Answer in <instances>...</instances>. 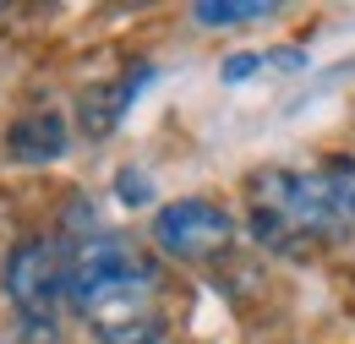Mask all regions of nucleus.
Here are the masks:
<instances>
[{"instance_id":"nucleus-4","label":"nucleus","mask_w":355,"mask_h":344,"mask_svg":"<svg viewBox=\"0 0 355 344\" xmlns=\"http://www.w3.org/2000/svg\"><path fill=\"white\" fill-rule=\"evenodd\" d=\"M93 339L98 344H159L164 339V311L153 306V295H132L104 311H93Z\"/></svg>"},{"instance_id":"nucleus-13","label":"nucleus","mask_w":355,"mask_h":344,"mask_svg":"<svg viewBox=\"0 0 355 344\" xmlns=\"http://www.w3.org/2000/svg\"><path fill=\"white\" fill-rule=\"evenodd\" d=\"M0 11H6V6H0Z\"/></svg>"},{"instance_id":"nucleus-8","label":"nucleus","mask_w":355,"mask_h":344,"mask_svg":"<svg viewBox=\"0 0 355 344\" xmlns=\"http://www.w3.org/2000/svg\"><path fill=\"white\" fill-rule=\"evenodd\" d=\"M322 180H328L339 214L350 218V230H355V159L350 153H345V159H328V164H322Z\"/></svg>"},{"instance_id":"nucleus-11","label":"nucleus","mask_w":355,"mask_h":344,"mask_svg":"<svg viewBox=\"0 0 355 344\" xmlns=\"http://www.w3.org/2000/svg\"><path fill=\"white\" fill-rule=\"evenodd\" d=\"M257 66H263V55H230V60H224V83H241V77H252Z\"/></svg>"},{"instance_id":"nucleus-6","label":"nucleus","mask_w":355,"mask_h":344,"mask_svg":"<svg viewBox=\"0 0 355 344\" xmlns=\"http://www.w3.org/2000/svg\"><path fill=\"white\" fill-rule=\"evenodd\" d=\"M153 71L148 66H137L126 83H104V87H88L83 93V104H77V121H83V131L88 137H110V131L121 126V115H126V104H132V93L142 83H148Z\"/></svg>"},{"instance_id":"nucleus-2","label":"nucleus","mask_w":355,"mask_h":344,"mask_svg":"<svg viewBox=\"0 0 355 344\" xmlns=\"http://www.w3.org/2000/svg\"><path fill=\"white\" fill-rule=\"evenodd\" d=\"M66 279H71V246L55 235H33L6 257V295L22 317H55L66 301Z\"/></svg>"},{"instance_id":"nucleus-3","label":"nucleus","mask_w":355,"mask_h":344,"mask_svg":"<svg viewBox=\"0 0 355 344\" xmlns=\"http://www.w3.org/2000/svg\"><path fill=\"white\" fill-rule=\"evenodd\" d=\"M230 241H235V218L208 197H180L153 218V246L175 262H208L230 252Z\"/></svg>"},{"instance_id":"nucleus-12","label":"nucleus","mask_w":355,"mask_h":344,"mask_svg":"<svg viewBox=\"0 0 355 344\" xmlns=\"http://www.w3.org/2000/svg\"><path fill=\"white\" fill-rule=\"evenodd\" d=\"M273 66H284V71H301V66H306V55H301V49H273Z\"/></svg>"},{"instance_id":"nucleus-5","label":"nucleus","mask_w":355,"mask_h":344,"mask_svg":"<svg viewBox=\"0 0 355 344\" xmlns=\"http://www.w3.org/2000/svg\"><path fill=\"white\" fill-rule=\"evenodd\" d=\"M6 153H11L17 164H49V159H60V153H66V121H60L55 110H33V115L11 121Z\"/></svg>"},{"instance_id":"nucleus-10","label":"nucleus","mask_w":355,"mask_h":344,"mask_svg":"<svg viewBox=\"0 0 355 344\" xmlns=\"http://www.w3.org/2000/svg\"><path fill=\"white\" fill-rule=\"evenodd\" d=\"M115 186H121V203H132V208H142L153 191H148V175L142 170H121L115 175Z\"/></svg>"},{"instance_id":"nucleus-7","label":"nucleus","mask_w":355,"mask_h":344,"mask_svg":"<svg viewBox=\"0 0 355 344\" xmlns=\"http://www.w3.org/2000/svg\"><path fill=\"white\" fill-rule=\"evenodd\" d=\"M257 17H273L268 0H197L191 6L197 28H235V22H257Z\"/></svg>"},{"instance_id":"nucleus-1","label":"nucleus","mask_w":355,"mask_h":344,"mask_svg":"<svg viewBox=\"0 0 355 344\" xmlns=\"http://www.w3.org/2000/svg\"><path fill=\"white\" fill-rule=\"evenodd\" d=\"M246 191H252V235L273 252H290L301 235L311 241L350 235V218L339 214L322 170H257Z\"/></svg>"},{"instance_id":"nucleus-9","label":"nucleus","mask_w":355,"mask_h":344,"mask_svg":"<svg viewBox=\"0 0 355 344\" xmlns=\"http://www.w3.org/2000/svg\"><path fill=\"white\" fill-rule=\"evenodd\" d=\"M55 339H60L55 317H17V322L6 328V339H0V344H55Z\"/></svg>"}]
</instances>
